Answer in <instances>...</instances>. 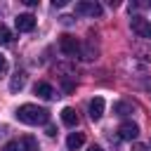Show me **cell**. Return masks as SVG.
<instances>
[{
	"mask_svg": "<svg viewBox=\"0 0 151 151\" xmlns=\"http://www.w3.org/2000/svg\"><path fill=\"white\" fill-rule=\"evenodd\" d=\"M19 146H21V151H38V142L33 137H21Z\"/></svg>",
	"mask_w": 151,
	"mask_h": 151,
	"instance_id": "13",
	"label": "cell"
},
{
	"mask_svg": "<svg viewBox=\"0 0 151 151\" xmlns=\"http://www.w3.org/2000/svg\"><path fill=\"white\" fill-rule=\"evenodd\" d=\"M66 2H68V0H54V2H52V5H54V7H64V5H66Z\"/></svg>",
	"mask_w": 151,
	"mask_h": 151,
	"instance_id": "17",
	"label": "cell"
},
{
	"mask_svg": "<svg viewBox=\"0 0 151 151\" xmlns=\"http://www.w3.org/2000/svg\"><path fill=\"white\" fill-rule=\"evenodd\" d=\"M59 50H61L64 54H68V57H78V54H80V42H78L76 35L64 33V35L59 38Z\"/></svg>",
	"mask_w": 151,
	"mask_h": 151,
	"instance_id": "2",
	"label": "cell"
},
{
	"mask_svg": "<svg viewBox=\"0 0 151 151\" xmlns=\"http://www.w3.org/2000/svg\"><path fill=\"white\" fill-rule=\"evenodd\" d=\"M118 134L123 137V139H137V134H139V127L134 125V123H123L120 127H118Z\"/></svg>",
	"mask_w": 151,
	"mask_h": 151,
	"instance_id": "6",
	"label": "cell"
},
{
	"mask_svg": "<svg viewBox=\"0 0 151 151\" xmlns=\"http://www.w3.org/2000/svg\"><path fill=\"white\" fill-rule=\"evenodd\" d=\"M2 151H21V146H19V142H7L2 146Z\"/></svg>",
	"mask_w": 151,
	"mask_h": 151,
	"instance_id": "15",
	"label": "cell"
},
{
	"mask_svg": "<svg viewBox=\"0 0 151 151\" xmlns=\"http://www.w3.org/2000/svg\"><path fill=\"white\" fill-rule=\"evenodd\" d=\"M17 120L26 123V125H42L50 120V113H47V109H40L35 104H24L17 109Z\"/></svg>",
	"mask_w": 151,
	"mask_h": 151,
	"instance_id": "1",
	"label": "cell"
},
{
	"mask_svg": "<svg viewBox=\"0 0 151 151\" xmlns=\"http://www.w3.org/2000/svg\"><path fill=\"white\" fill-rule=\"evenodd\" d=\"M76 14L101 17V5H99L97 0H80V2H76Z\"/></svg>",
	"mask_w": 151,
	"mask_h": 151,
	"instance_id": "3",
	"label": "cell"
},
{
	"mask_svg": "<svg viewBox=\"0 0 151 151\" xmlns=\"http://www.w3.org/2000/svg\"><path fill=\"white\" fill-rule=\"evenodd\" d=\"M35 94L42 97V99H52L54 97V90L50 83H35Z\"/></svg>",
	"mask_w": 151,
	"mask_h": 151,
	"instance_id": "11",
	"label": "cell"
},
{
	"mask_svg": "<svg viewBox=\"0 0 151 151\" xmlns=\"http://www.w3.org/2000/svg\"><path fill=\"white\" fill-rule=\"evenodd\" d=\"M87 151H104V149H101V146H90Z\"/></svg>",
	"mask_w": 151,
	"mask_h": 151,
	"instance_id": "20",
	"label": "cell"
},
{
	"mask_svg": "<svg viewBox=\"0 0 151 151\" xmlns=\"http://www.w3.org/2000/svg\"><path fill=\"white\" fill-rule=\"evenodd\" d=\"M146 90H149V94H151V80H149V85H146Z\"/></svg>",
	"mask_w": 151,
	"mask_h": 151,
	"instance_id": "21",
	"label": "cell"
},
{
	"mask_svg": "<svg viewBox=\"0 0 151 151\" xmlns=\"http://www.w3.org/2000/svg\"><path fill=\"white\" fill-rule=\"evenodd\" d=\"M113 113L116 116H127V113H134V106L127 104V101H116L113 104Z\"/></svg>",
	"mask_w": 151,
	"mask_h": 151,
	"instance_id": "12",
	"label": "cell"
},
{
	"mask_svg": "<svg viewBox=\"0 0 151 151\" xmlns=\"http://www.w3.org/2000/svg\"><path fill=\"white\" fill-rule=\"evenodd\" d=\"M61 120H64V125L76 127V125H78V113H76L71 106H66V109H61Z\"/></svg>",
	"mask_w": 151,
	"mask_h": 151,
	"instance_id": "8",
	"label": "cell"
},
{
	"mask_svg": "<svg viewBox=\"0 0 151 151\" xmlns=\"http://www.w3.org/2000/svg\"><path fill=\"white\" fill-rule=\"evenodd\" d=\"M47 134H50V137H54V134H57V130H54L52 125H47Z\"/></svg>",
	"mask_w": 151,
	"mask_h": 151,
	"instance_id": "19",
	"label": "cell"
},
{
	"mask_svg": "<svg viewBox=\"0 0 151 151\" xmlns=\"http://www.w3.org/2000/svg\"><path fill=\"white\" fill-rule=\"evenodd\" d=\"M14 26H17V31L28 33V31L35 28V17H33V14H19V17L14 19Z\"/></svg>",
	"mask_w": 151,
	"mask_h": 151,
	"instance_id": "5",
	"label": "cell"
},
{
	"mask_svg": "<svg viewBox=\"0 0 151 151\" xmlns=\"http://www.w3.org/2000/svg\"><path fill=\"white\" fill-rule=\"evenodd\" d=\"M83 144H85V134H83V132H71V134H68V139H66V146H68L71 151L80 149Z\"/></svg>",
	"mask_w": 151,
	"mask_h": 151,
	"instance_id": "9",
	"label": "cell"
},
{
	"mask_svg": "<svg viewBox=\"0 0 151 151\" xmlns=\"http://www.w3.org/2000/svg\"><path fill=\"white\" fill-rule=\"evenodd\" d=\"M24 85H26V73H24V71H17V73L12 76V80H9V90H12V92H19Z\"/></svg>",
	"mask_w": 151,
	"mask_h": 151,
	"instance_id": "10",
	"label": "cell"
},
{
	"mask_svg": "<svg viewBox=\"0 0 151 151\" xmlns=\"http://www.w3.org/2000/svg\"><path fill=\"white\" fill-rule=\"evenodd\" d=\"M130 26H132V31H134L139 38H151V21H149V19L134 14V17L130 19Z\"/></svg>",
	"mask_w": 151,
	"mask_h": 151,
	"instance_id": "4",
	"label": "cell"
},
{
	"mask_svg": "<svg viewBox=\"0 0 151 151\" xmlns=\"http://www.w3.org/2000/svg\"><path fill=\"white\" fill-rule=\"evenodd\" d=\"M132 151H146V146H144V144H134V146H132Z\"/></svg>",
	"mask_w": 151,
	"mask_h": 151,
	"instance_id": "18",
	"label": "cell"
},
{
	"mask_svg": "<svg viewBox=\"0 0 151 151\" xmlns=\"http://www.w3.org/2000/svg\"><path fill=\"white\" fill-rule=\"evenodd\" d=\"M5 68H7V59L0 54V71H5Z\"/></svg>",
	"mask_w": 151,
	"mask_h": 151,
	"instance_id": "16",
	"label": "cell"
},
{
	"mask_svg": "<svg viewBox=\"0 0 151 151\" xmlns=\"http://www.w3.org/2000/svg\"><path fill=\"white\" fill-rule=\"evenodd\" d=\"M101 116H104V99L101 97H94L90 101V118L92 120H99Z\"/></svg>",
	"mask_w": 151,
	"mask_h": 151,
	"instance_id": "7",
	"label": "cell"
},
{
	"mask_svg": "<svg viewBox=\"0 0 151 151\" xmlns=\"http://www.w3.org/2000/svg\"><path fill=\"white\" fill-rule=\"evenodd\" d=\"M12 40V33H9V28L5 26V24H0V45H7Z\"/></svg>",
	"mask_w": 151,
	"mask_h": 151,
	"instance_id": "14",
	"label": "cell"
}]
</instances>
